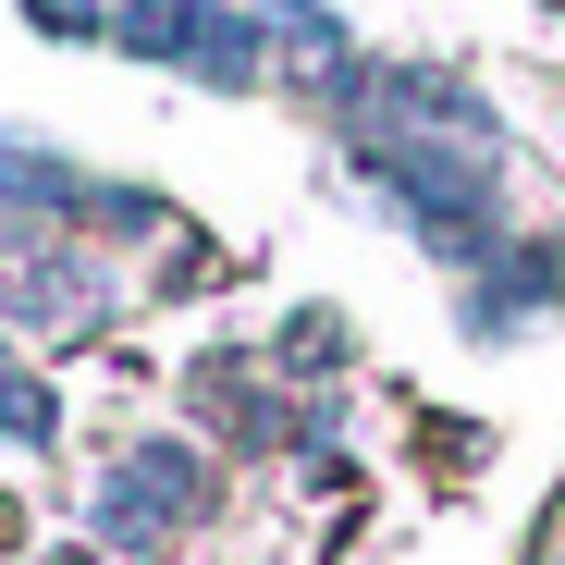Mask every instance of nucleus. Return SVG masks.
<instances>
[{
	"mask_svg": "<svg viewBox=\"0 0 565 565\" xmlns=\"http://www.w3.org/2000/svg\"><path fill=\"white\" fill-rule=\"evenodd\" d=\"M210 492H222V467L198 443H124L111 480H99V541L111 553H172L184 529H210Z\"/></svg>",
	"mask_w": 565,
	"mask_h": 565,
	"instance_id": "1",
	"label": "nucleus"
},
{
	"mask_svg": "<svg viewBox=\"0 0 565 565\" xmlns=\"http://www.w3.org/2000/svg\"><path fill=\"white\" fill-rule=\"evenodd\" d=\"M541 13H565V0H541Z\"/></svg>",
	"mask_w": 565,
	"mask_h": 565,
	"instance_id": "3",
	"label": "nucleus"
},
{
	"mask_svg": "<svg viewBox=\"0 0 565 565\" xmlns=\"http://www.w3.org/2000/svg\"><path fill=\"white\" fill-rule=\"evenodd\" d=\"M282 369H296V382L344 369V320H332V308H296V320H282Z\"/></svg>",
	"mask_w": 565,
	"mask_h": 565,
	"instance_id": "2",
	"label": "nucleus"
},
{
	"mask_svg": "<svg viewBox=\"0 0 565 565\" xmlns=\"http://www.w3.org/2000/svg\"><path fill=\"white\" fill-rule=\"evenodd\" d=\"M553 565H565V541H553Z\"/></svg>",
	"mask_w": 565,
	"mask_h": 565,
	"instance_id": "4",
	"label": "nucleus"
}]
</instances>
